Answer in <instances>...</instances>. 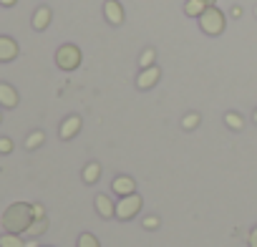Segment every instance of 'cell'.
Listing matches in <instances>:
<instances>
[{
    "instance_id": "obj_1",
    "label": "cell",
    "mask_w": 257,
    "mask_h": 247,
    "mask_svg": "<svg viewBox=\"0 0 257 247\" xmlns=\"http://www.w3.org/2000/svg\"><path fill=\"white\" fill-rule=\"evenodd\" d=\"M33 204L28 202H13L3 212V229L13 234H26V229L33 224Z\"/></svg>"
},
{
    "instance_id": "obj_2",
    "label": "cell",
    "mask_w": 257,
    "mask_h": 247,
    "mask_svg": "<svg viewBox=\"0 0 257 247\" xmlns=\"http://www.w3.org/2000/svg\"><path fill=\"white\" fill-rule=\"evenodd\" d=\"M224 26H227V16L217 8V6H209L202 16H199V28L204 36H222L224 33Z\"/></svg>"
},
{
    "instance_id": "obj_3",
    "label": "cell",
    "mask_w": 257,
    "mask_h": 247,
    "mask_svg": "<svg viewBox=\"0 0 257 247\" xmlns=\"http://www.w3.org/2000/svg\"><path fill=\"white\" fill-rule=\"evenodd\" d=\"M83 56H81V48L73 46V43H63L58 51H56V66L61 71H76L81 66Z\"/></svg>"
},
{
    "instance_id": "obj_4",
    "label": "cell",
    "mask_w": 257,
    "mask_h": 247,
    "mask_svg": "<svg viewBox=\"0 0 257 247\" xmlns=\"http://www.w3.org/2000/svg\"><path fill=\"white\" fill-rule=\"evenodd\" d=\"M142 204H144V199H142L139 194L118 197V202H116V217H118L121 222H128V219H134V217L139 214Z\"/></svg>"
},
{
    "instance_id": "obj_5",
    "label": "cell",
    "mask_w": 257,
    "mask_h": 247,
    "mask_svg": "<svg viewBox=\"0 0 257 247\" xmlns=\"http://www.w3.org/2000/svg\"><path fill=\"white\" fill-rule=\"evenodd\" d=\"M159 78H162V68L157 63L149 66V68H142L139 76H137V88L139 91H149V88H154L159 83Z\"/></svg>"
},
{
    "instance_id": "obj_6",
    "label": "cell",
    "mask_w": 257,
    "mask_h": 247,
    "mask_svg": "<svg viewBox=\"0 0 257 247\" xmlns=\"http://www.w3.org/2000/svg\"><path fill=\"white\" fill-rule=\"evenodd\" d=\"M111 189H113L116 197H128V194H137V182H134L132 177L121 174V177H116V179L111 182Z\"/></svg>"
},
{
    "instance_id": "obj_7",
    "label": "cell",
    "mask_w": 257,
    "mask_h": 247,
    "mask_svg": "<svg viewBox=\"0 0 257 247\" xmlns=\"http://www.w3.org/2000/svg\"><path fill=\"white\" fill-rule=\"evenodd\" d=\"M18 58V43L11 36H0V63H11Z\"/></svg>"
},
{
    "instance_id": "obj_8",
    "label": "cell",
    "mask_w": 257,
    "mask_h": 247,
    "mask_svg": "<svg viewBox=\"0 0 257 247\" xmlns=\"http://www.w3.org/2000/svg\"><path fill=\"white\" fill-rule=\"evenodd\" d=\"M81 127H83V121H81V116H68L63 124H61V129H58V137L63 139V142H68V139H73L78 132H81Z\"/></svg>"
},
{
    "instance_id": "obj_9",
    "label": "cell",
    "mask_w": 257,
    "mask_h": 247,
    "mask_svg": "<svg viewBox=\"0 0 257 247\" xmlns=\"http://www.w3.org/2000/svg\"><path fill=\"white\" fill-rule=\"evenodd\" d=\"M103 16H106V21L111 26H121L123 23V8H121L118 0H106L103 3Z\"/></svg>"
},
{
    "instance_id": "obj_10",
    "label": "cell",
    "mask_w": 257,
    "mask_h": 247,
    "mask_svg": "<svg viewBox=\"0 0 257 247\" xmlns=\"http://www.w3.org/2000/svg\"><path fill=\"white\" fill-rule=\"evenodd\" d=\"M93 207H96L98 217H103V219H111V217H116V204H113V202H111V197H106V194H96V199H93Z\"/></svg>"
},
{
    "instance_id": "obj_11",
    "label": "cell",
    "mask_w": 257,
    "mask_h": 247,
    "mask_svg": "<svg viewBox=\"0 0 257 247\" xmlns=\"http://www.w3.org/2000/svg\"><path fill=\"white\" fill-rule=\"evenodd\" d=\"M18 101H21V96H18V91L11 83H0V106L3 108H16Z\"/></svg>"
},
{
    "instance_id": "obj_12",
    "label": "cell",
    "mask_w": 257,
    "mask_h": 247,
    "mask_svg": "<svg viewBox=\"0 0 257 247\" xmlns=\"http://www.w3.org/2000/svg\"><path fill=\"white\" fill-rule=\"evenodd\" d=\"M51 21H53V13H51V8H38L36 13H33V21H31V26H33V31H46L48 26H51Z\"/></svg>"
},
{
    "instance_id": "obj_13",
    "label": "cell",
    "mask_w": 257,
    "mask_h": 247,
    "mask_svg": "<svg viewBox=\"0 0 257 247\" xmlns=\"http://www.w3.org/2000/svg\"><path fill=\"white\" fill-rule=\"evenodd\" d=\"M98 179H101V164H98V162L86 164V167H83V182H86V184H96Z\"/></svg>"
},
{
    "instance_id": "obj_14",
    "label": "cell",
    "mask_w": 257,
    "mask_h": 247,
    "mask_svg": "<svg viewBox=\"0 0 257 247\" xmlns=\"http://www.w3.org/2000/svg\"><path fill=\"white\" fill-rule=\"evenodd\" d=\"M207 8H209V6L202 3V0H187V3H184V13H187L189 18H199Z\"/></svg>"
},
{
    "instance_id": "obj_15",
    "label": "cell",
    "mask_w": 257,
    "mask_h": 247,
    "mask_svg": "<svg viewBox=\"0 0 257 247\" xmlns=\"http://www.w3.org/2000/svg\"><path fill=\"white\" fill-rule=\"evenodd\" d=\"M0 247H26V239L21 234L3 232V234H0Z\"/></svg>"
},
{
    "instance_id": "obj_16",
    "label": "cell",
    "mask_w": 257,
    "mask_h": 247,
    "mask_svg": "<svg viewBox=\"0 0 257 247\" xmlns=\"http://www.w3.org/2000/svg\"><path fill=\"white\" fill-rule=\"evenodd\" d=\"M46 229H48V217H43V219H33V224L26 229V234H28L31 239H36V237H41Z\"/></svg>"
},
{
    "instance_id": "obj_17",
    "label": "cell",
    "mask_w": 257,
    "mask_h": 247,
    "mask_svg": "<svg viewBox=\"0 0 257 247\" xmlns=\"http://www.w3.org/2000/svg\"><path fill=\"white\" fill-rule=\"evenodd\" d=\"M43 142H46V134H43L41 129H38V132H31V134L26 137V149H28V152H33V149H38Z\"/></svg>"
},
{
    "instance_id": "obj_18",
    "label": "cell",
    "mask_w": 257,
    "mask_h": 247,
    "mask_svg": "<svg viewBox=\"0 0 257 247\" xmlns=\"http://www.w3.org/2000/svg\"><path fill=\"white\" fill-rule=\"evenodd\" d=\"M224 124H227V127H229V129H234V132H239V129L244 127V118H242L239 113H234V111H227V113H224Z\"/></svg>"
},
{
    "instance_id": "obj_19",
    "label": "cell",
    "mask_w": 257,
    "mask_h": 247,
    "mask_svg": "<svg viewBox=\"0 0 257 247\" xmlns=\"http://www.w3.org/2000/svg\"><path fill=\"white\" fill-rule=\"evenodd\" d=\"M154 58H157V51H154V48H144V53L139 56V68L154 66Z\"/></svg>"
},
{
    "instance_id": "obj_20",
    "label": "cell",
    "mask_w": 257,
    "mask_h": 247,
    "mask_svg": "<svg viewBox=\"0 0 257 247\" xmlns=\"http://www.w3.org/2000/svg\"><path fill=\"white\" fill-rule=\"evenodd\" d=\"M76 247H101V244H98V239L91 232H83V234H78V244Z\"/></svg>"
},
{
    "instance_id": "obj_21",
    "label": "cell",
    "mask_w": 257,
    "mask_h": 247,
    "mask_svg": "<svg viewBox=\"0 0 257 247\" xmlns=\"http://www.w3.org/2000/svg\"><path fill=\"white\" fill-rule=\"evenodd\" d=\"M182 127H184L187 132L197 129V127H199V113H187V116L182 118Z\"/></svg>"
},
{
    "instance_id": "obj_22",
    "label": "cell",
    "mask_w": 257,
    "mask_h": 247,
    "mask_svg": "<svg viewBox=\"0 0 257 247\" xmlns=\"http://www.w3.org/2000/svg\"><path fill=\"white\" fill-rule=\"evenodd\" d=\"M13 152V142L8 137H0V154H11Z\"/></svg>"
},
{
    "instance_id": "obj_23",
    "label": "cell",
    "mask_w": 257,
    "mask_h": 247,
    "mask_svg": "<svg viewBox=\"0 0 257 247\" xmlns=\"http://www.w3.org/2000/svg\"><path fill=\"white\" fill-rule=\"evenodd\" d=\"M159 227V217H144V229H157Z\"/></svg>"
},
{
    "instance_id": "obj_24",
    "label": "cell",
    "mask_w": 257,
    "mask_h": 247,
    "mask_svg": "<svg viewBox=\"0 0 257 247\" xmlns=\"http://www.w3.org/2000/svg\"><path fill=\"white\" fill-rule=\"evenodd\" d=\"M33 217L36 219H43L46 217V207L43 204H33Z\"/></svg>"
},
{
    "instance_id": "obj_25",
    "label": "cell",
    "mask_w": 257,
    "mask_h": 247,
    "mask_svg": "<svg viewBox=\"0 0 257 247\" xmlns=\"http://www.w3.org/2000/svg\"><path fill=\"white\" fill-rule=\"evenodd\" d=\"M247 244H249V247H257V224L252 227V232H249V237H247Z\"/></svg>"
},
{
    "instance_id": "obj_26",
    "label": "cell",
    "mask_w": 257,
    "mask_h": 247,
    "mask_svg": "<svg viewBox=\"0 0 257 247\" xmlns=\"http://www.w3.org/2000/svg\"><path fill=\"white\" fill-rule=\"evenodd\" d=\"M229 16H232V18H242V8H239V6H234V8L229 11Z\"/></svg>"
},
{
    "instance_id": "obj_27",
    "label": "cell",
    "mask_w": 257,
    "mask_h": 247,
    "mask_svg": "<svg viewBox=\"0 0 257 247\" xmlns=\"http://www.w3.org/2000/svg\"><path fill=\"white\" fill-rule=\"evenodd\" d=\"M18 3V0H0V6H3V8H13Z\"/></svg>"
},
{
    "instance_id": "obj_28",
    "label": "cell",
    "mask_w": 257,
    "mask_h": 247,
    "mask_svg": "<svg viewBox=\"0 0 257 247\" xmlns=\"http://www.w3.org/2000/svg\"><path fill=\"white\" fill-rule=\"evenodd\" d=\"M26 247H38V244H36V239H28V242H26Z\"/></svg>"
},
{
    "instance_id": "obj_29",
    "label": "cell",
    "mask_w": 257,
    "mask_h": 247,
    "mask_svg": "<svg viewBox=\"0 0 257 247\" xmlns=\"http://www.w3.org/2000/svg\"><path fill=\"white\" fill-rule=\"evenodd\" d=\"M202 3H207V6H214V3H217V0H202Z\"/></svg>"
},
{
    "instance_id": "obj_30",
    "label": "cell",
    "mask_w": 257,
    "mask_h": 247,
    "mask_svg": "<svg viewBox=\"0 0 257 247\" xmlns=\"http://www.w3.org/2000/svg\"><path fill=\"white\" fill-rule=\"evenodd\" d=\"M252 121H254V124H257V111H254V116H252Z\"/></svg>"
},
{
    "instance_id": "obj_31",
    "label": "cell",
    "mask_w": 257,
    "mask_h": 247,
    "mask_svg": "<svg viewBox=\"0 0 257 247\" xmlns=\"http://www.w3.org/2000/svg\"><path fill=\"white\" fill-rule=\"evenodd\" d=\"M254 18H257V6H254Z\"/></svg>"
},
{
    "instance_id": "obj_32",
    "label": "cell",
    "mask_w": 257,
    "mask_h": 247,
    "mask_svg": "<svg viewBox=\"0 0 257 247\" xmlns=\"http://www.w3.org/2000/svg\"><path fill=\"white\" fill-rule=\"evenodd\" d=\"M0 124H3V113H0Z\"/></svg>"
}]
</instances>
